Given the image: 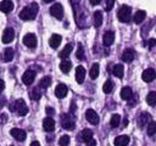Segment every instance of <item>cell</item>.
Masks as SVG:
<instances>
[{
  "instance_id": "6da1fadb",
  "label": "cell",
  "mask_w": 156,
  "mask_h": 146,
  "mask_svg": "<svg viewBox=\"0 0 156 146\" xmlns=\"http://www.w3.org/2000/svg\"><path fill=\"white\" fill-rule=\"evenodd\" d=\"M39 11V6L35 2H32L27 6H24L20 12V18L23 21H32L37 17V13Z\"/></svg>"
},
{
  "instance_id": "7a4b0ae2",
  "label": "cell",
  "mask_w": 156,
  "mask_h": 146,
  "mask_svg": "<svg viewBox=\"0 0 156 146\" xmlns=\"http://www.w3.org/2000/svg\"><path fill=\"white\" fill-rule=\"evenodd\" d=\"M117 17H118V19L121 22H124V23L129 22L130 18H132V10H130V7L128 5H122L118 9V11H117Z\"/></svg>"
},
{
  "instance_id": "3957f363",
  "label": "cell",
  "mask_w": 156,
  "mask_h": 146,
  "mask_svg": "<svg viewBox=\"0 0 156 146\" xmlns=\"http://www.w3.org/2000/svg\"><path fill=\"white\" fill-rule=\"evenodd\" d=\"M11 109L17 112L18 116H26L28 113V107H27V105L24 103V101L22 99H18L17 101H15L13 105L11 106Z\"/></svg>"
},
{
  "instance_id": "277c9868",
  "label": "cell",
  "mask_w": 156,
  "mask_h": 146,
  "mask_svg": "<svg viewBox=\"0 0 156 146\" xmlns=\"http://www.w3.org/2000/svg\"><path fill=\"white\" fill-rule=\"evenodd\" d=\"M61 125H62L65 129H67V130H73L74 127H76L73 119H72V118L69 117V114H67V113L61 114Z\"/></svg>"
},
{
  "instance_id": "5b68a950",
  "label": "cell",
  "mask_w": 156,
  "mask_h": 146,
  "mask_svg": "<svg viewBox=\"0 0 156 146\" xmlns=\"http://www.w3.org/2000/svg\"><path fill=\"white\" fill-rule=\"evenodd\" d=\"M50 13H51L55 18L62 19V17H63V7H62V5L58 4V2L51 5V7H50Z\"/></svg>"
},
{
  "instance_id": "8992f818",
  "label": "cell",
  "mask_w": 156,
  "mask_h": 146,
  "mask_svg": "<svg viewBox=\"0 0 156 146\" xmlns=\"http://www.w3.org/2000/svg\"><path fill=\"white\" fill-rule=\"evenodd\" d=\"M37 36L33 34V33H28L23 36V44L27 46V47H30V49H34L37 46Z\"/></svg>"
},
{
  "instance_id": "52a82bcc",
  "label": "cell",
  "mask_w": 156,
  "mask_h": 146,
  "mask_svg": "<svg viewBox=\"0 0 156 146\" xmlns=\"http://www.w3.org/2000/svg\"><path fill=\"white\" fill-rule=\"evenodd\" d=\"M85 118H87V120H88L90 124H93V125H98V124H99V116H98V113H96L94 109H91V108L87 109V112H85Z\"/></svg>"
},
{
  "instance_id": "ba28073f",
  "label": "cell",
  "mask_w": 156,
  "mask_h": 146,
  "mask_svg": "<svg viewBox=\"0 0 156 146\" xmlns=\"http://www.w3.org/2000/svg\"><path fill=\"white\" fill-rule=\"evenodd\" d=\"M35 79V72L32 71V69H28L23 73L22 75V82L26 84V85H30Z\"/></svg>"
},
{
  "instance_id": "9c48e42d",
  "label": "cell",
  "mask_w": 156,
  "mask_h": 146,
  "mask_svg": "<svg viewBox=\"0 0 156 146\" xmlns=\"http://www.w3.org/2000/svg\"><path fill=\"white\" fill-rule=\"evenodd\" d=\"M10 134H11V136L15 137L17 141H24V139H26V136H27L26 131L22 130V129H18V128H13V129H11Z\"/></svg>"
},
{
  "instance_id": "30bf717a",
  "label": "cell",
  "mask_w": 156,
  "mask_h": 146,
  "mask_svg": "<svg viewBox=\"0 0 156 146\" xmlns=\"http://www.w3.org/2000/svg\"><path fill=\"white\" fill-rule=\"evenodd\" d=\"M141 78H143V80L146 82V83L152 82V80L156 78V72H155V69H152V68H146V69L143 72Z\"/></svg>"
},
{
  "instance_id": "8fae6325",
  "label": "cell",
  "mask_w": 156,
  "mask_h": 146,
  "mask_svg": "<svg viewBox=\"0 0 156 146\" xmlns=\"http://www.w3.org/2000/svg\"><path fill=\"white\" fill-rule=\"evenodd\" d=\"M13 38H15V32H13V29H12V28H6V29L4 30V33H2L1 40H2V43L7 44V43H11V41L13 40Z\"/></svg>"
},
{
  "instance_id": "7c38bea8",
  "label": "cell",
  "mask_w": 156,
  "mask_h": 146,
  "mask_svg": "<svg viewBox=\"0 0 156 146\" xmlns=\"http://www.w3.org/2000/svg\"><path fill=\"white\" fill-rule=\"evenodd\" d=\"M134 57H135V52L132 49H126L122 52V56H121L122 61H124V62H132L134 60Z\"/></svg>"
},
{
  "instance_id": "4fadbf2b",
  "label": "cell",
  "mask_w": 156,
  "mask_h": 146,
  "mask_svg": "<svg viewBox=\"0 0 156 146\" xmlns=\"http://www.w3.org/2000/svg\"><path fill=\"white\" fill-rule=\"evenodd\" d=\"M67 92H68V89H67V86L65 84H58L55 88V95L58 99H63L67 95Z\"/></svg>"
},
{
  "instance_id": "5bb4252c",
  "label": "cell",
  "mask_w": 156,
  "mask_h": 146,
  "mask_svg": "<svg viewBox=\"0 0 156 146\" xmlns=\"http://www.w3.org/2000/svg\"><path fill=\"white\" fill-rule=\"evenodd\" d=\"M43 128L45 131L48 133H51L55 128V120L51 118V117H46L44 120H43Z\"/></svg>"
},
{
  "instance_id": "9a60e30c",
  "label": "cell",
  "mask_w": 156,
  "mask_h": 146,
  "mask_svg": "<svg viewBox=\"0 0 156 146\" xmlns=\"http://www.w3.org/2000/svg\"><path fill=\"white\" fill-rule=\"evenodd\" d=\"M61 40H62V38H61L60 34H52V35L50 36V39H49V45H50V47L57 49V47L60 46V44H61Z\"/></svg>"
},
{
  "instance_id": "2e32d148",
  "label": "cell",
  "mask_w": 156,
  "mask_h": 146,
  "mask_svg": "<svg viewBox=\"0 0 156 146\" xmlns=\"http://www.w3.org/2000/svg\"><path fill=\"white\" fill-rule=\"evenodd\" d=\"M85 78V68L83 66H78L76 68V80L78 84H82Z\"/></svg>"
},
{
  "instance_id": "e0dca14e",
  "label": "cell",
  "mask_w": 156,
  "mask_h": 146,
  "mask_svg": "<svg viewBox=\"0 0 156 146\" xmlns=\"http://www.w3.org/2000/svg\"><path fill=\"white\" fill-rule=\"evenodd\" d=\"M12 10H13V4H12V1H10V0H2V1L0 2V11H1V12L9 13V12H11Z\"/></svg>"
},
{
  "instance_id": "ac0fdd59",
  "label": "cell",
  "mask_w": 156,
  "mask_h": 146,
  "mask_svg": "<svg viewBox=\"0 0 156 146\" xmlns=\"http://www.w3.org/2000/svg\"><path fill=\"white\" fill-rule=\"evenodd\" d=\"M115 146H127L129 144V136L128 135H118L115 141H113Z\"/></svg>"
},
{
  "instance_id": "d6986e66",
  "label": "cell",
  "mask_w": 156,
  "mask_h": 146,
  "mask_svg": "<svg viewBox=\"0 0 156 146\" xmlns=\"http://www.w3.org/2000/svg\"><path fill=\"white\" fill-rule=\"evenodd\" d=\"M150 122H151V117H150V114L146 113V112H143V113L139 116V118H138V125H139L140 128L145 127V124H146V123H150Z\"/></svg>"
},
{
  "instance_id": "ffe728a7",
  "label": "cell",
  "mask_w": 156,
  "mask_h": 146,
  "mask_svg": "<svg viewBox=\"0 0 156 146\" xmlns=\"http://www.w3.org/2000/svg\"><path fill=\"white\" fill-rule=\"evenodd\" d=\"M115 41V33L111 32V30H107L105 34H104V45L105 46H110L112 45Z\"/></svg>"
},
{
  "instance_id": "44dd1931",
  "label": "cell",
  "mask_w": 156,
  "mask_h": 146,
  "mask_svg": "<svg viewBox=\"0 0 156 146\" xmlns=\"http://www.w3.org/2000/svg\"><path fill=\"white\" fill-rule=\"evenodd\" d=\"M112 73H113L117 78H122L123 74H124V68H123V66H122L121 63L115 64L113 68H112Z\"/></svg>"
},
{
  "instance_id": "7402d4cb",
  "label": "cell",
  "mask_w": 156,
  "mask_h": 146,
  "mask_svg": "<svg viewBox=\"0 0 156 146\" xmlns=\"http://www.w3.org/2000/svg\"><path fill=\"white\" fill-rule=\"evenodd\" d=\"M132 96H133V90H132V88H129V86L122 88V90H121V97H122L123 100H129Z\"/></svg>"
},
{
  "instance_id": "603a6c76",
  "label": "cell",
  "mask_w": 156,
  "mask_h": 146,
  "mask_svg": "<svg viewBox=\"0 0 156 146\" xmlns=\"http://www.w3.org/2000/svg\"><path fill=\"white\" fill-rule=\"evenodd\" d=\"M72 49H73V45L71 44V43H68V44H66V46L61 50V52L58 54V56L61 57V58H66V57H68V55L71 54V51H72Z\"/></svg>"
},
{
  "instance_id": "cb8c5ba5",
  "label": "cell",
  "mask_w": 156,
  "mask_h": 146,
  "mask_svg": "<svg viewBox=\"0 0 156 146\" xmlns=\"http://www.w3.org/2000/svg\"><path fill=\"white\" fill-rule=\"evenodd\" d=\"M13 58V50L11 47H6L2 52V60L5 62H10Z\"/></svg>"
},
{
  "instance_id": "d4e9b609",
  "label": "cell",
  "mask_w": 156,
  "mask_h": 146,
  "mask_svg": "<svg viewBox=\"0 0 156 146\" xmlns=\"http://www.w3.org/2000/svg\"><path fill=\"white\" fill-rule=\"evenodd\" d=\"M145 17H146V12L145 11H141V10H139V11H136V13L134 15V17H133V21L135 22V23H141L144 19H145Z\"/></svg>"
},
{
  "instance_id": "484cf974",
  "label": "cell",
  "mask_w": 156,
  "mask_h": 146,
  "mask_svg": "<svg viewBox=\"0 0 156 146\" xmlns=\"http://www.w3.org/2000/svg\"><path fill=\"white\" fill-rule=\"evenodd\" d=\"M102 24V12L101 11H95L94 12V26L98 28Z\"/></svg>"
},
{
  "instance_id": "4316f807",
  "label": "cell",
  "mask_w": 156,
  "mask_h": 146,
  "mask_svg": "<svg viewBox=\"0 0 156 146\" xmlns=\"http://www.w3.org/2000/svg\"><path fill=\"white\" fill-rule=\"evenodd\" d=\"M71 68H72V63H71V61H68V60H63V61L60 63V69H61L63 73H68V72L71 71Z\"/></svg>"
},
{
  "instance_id": "83f0119b",
  "label": "cell",
  "mask_w": 156,
  "mask_h": 146,
  "mask_svg": "<svg viewBox=\"0 0 156 146\" xmlns=\"http://www.w3.org/2000/svg\"><path fill=\"white\" fill-rule=\"evenodd\" d=\"M99 69H100L99 63H93V66H91V68H90V72H89V75H90L91 79H96V78H98V75H99Z\"/></svg>"
},
{
  "instance_id": "f1b7e54d",
  "label": "cell",
  "mask_w": 156,
  "mask_h": 146,
  "mask_svg": "<svg viewBox=\"0 0 156 146\" xmlns=\"http://www.w3.org/2000/svg\"><path fill=\"white\" fill-rule=\"evenodd\" d=\"M119 123H121V116L117 114V113L112 114V117H111V119H110V125H111L112 128H117V127L119 125Z\"/></svg>"
},
{
  "instance_id": "f546056e",
  "label": "cell",
  "mask_w": 156,
  "mask_h": 146,
  "mask_svg": "<svg viewBox=\"0 0 156 146\" xmlns=\"http://www.w3.org/2000/svg\"><path fill=\"white\" fill-rule=\"evenodd\" d=\"M146 102L150 106H155L156 105V91H150L146 95Z\"/></svg>"
},
{
  "instance_id": "4dcf8cb0",
  "label": "cell",
  "mask_w": 156,
  "mask_h": 146,
  "mask_svg": "<svg viewBox=\"0 0 156 146\" xmlns=\"http://www.w3.org/2000/svg\"><path fill=\"white\" fill-rule=\"evenodd\" d=\"M113 86H115V85H113V82L106 80V82L104 83V85H102V90H104L105 94H110V92H112Z\"/></svg>"
},
{
  "instance_id": "1f68e13d",
  "label": "cell",
  "mask_w": 156,
  "mask_h": 146,
  "mask_svg": "<svg viewBox=\"0 0 156 146\" xmlns=\"http://www.w3.org/2000/svg\"><path fill=\"white\" fill-rule=\"evenodd\" d=\"M51 85V78L50 77H44V78H41L40 79V82H39V86L40 88H43V89H46V88H49Z\"/></svg>"
},
{
  "instance_id": "d6a6232c",
  "label": "cell",
  "mask_w": 156,
  "mask_h": 146,
  "mask_svg": "<svg viewBox=\"0 0 156 146\" xmlns=\"http://www.w3.org/2000/svg\"><path fill=\"white\" fill-rule=\"evenodd\" d=\"M29 96H30V99H32V100L38 101V100L41 97V92H40L39 88H34V89H32V90H30V92H29Z\"/></svg>"
},
{
  "instance_id": "836d02e7",
  "label": "cell",
  "mask_w": 156,
  "mask_h": 146,
  "mask_svg": "<svg viewBox=\"0 0 156 146\" xmlns=\"http://www.w3.org/2000/svg\"><path fill=\"white\" fill-rule=\"evenodd\" d=\"M82 137H83V140H84L85 142L90 141V140L93 139V131H91L90 129H84V130L82 131Z\"/></svg>"
},
{
  "instance_id": "e575fe53",
  "label": "cell",
  "mask_w": 156,
  "mask_h": 146,
  "mask_svg": "<svg viewBox=\"0 0 156 146\" xmlns=\"http://www.w3.org/2000/svg\"><path fill=\"white\" fill-rule=\"evenodd\" d=\"M154 134H156V122H150L149 124H147V135L149 136H151V135H154Z\"/></svg>"
},
{
  "instance_id": "d590c367",
  "label": "cell",
  "mask_w": 156,
  "mask_h": 146,
  "mask_svg": "<svg viewBox=\"0 0 156 146\" xmlns=\"http://www.w3.org/2000/svg\"><path fill=\"white\" fill-rule=\"evenodd\" d=\"M58 144H60V146H68V144H69V136L68 135H62L60 137V140H58Z\"/></svg>"
},
{
  "instance_id": "8d00e7d4",
  "label": "cell",
  "mask_w": 156,
  "mask_h": 146,
  "mask_svg": "<svg viewBox=\"0 0 156 146\" xmlns=\"http://www.w3.org/2000/svg\"><path fill=\"white\" fill-rule=\"evenodd\" d=\"M76 56H77V58H78V60H83V58H84V49H83V46H82L80 44L78 45V49H77Z\"/></svg>"
},
{
  "instance_id": "74e56055",
  "label": "cell",
  "mask_w": 156,
  "mask_h": 146,
  "mask_svg": "<svg viewBox=\"0 0 156 146\" xmlns=\"http://www.w3.org/2000/svg\"><path fill=\"white\" fill-rule=\"evenodd\" d=\"M115 0H106V5H105V11H110L113 7Z\"/></svg>"
},
{
  "instance_id": "f35d334b",
  "label": "cell",
  "mask_w": 156,
  "mask_h": 146,
  "mask_svg": "<svg viewBox=\"0 0 156 146\" xmlns=\"http://www.w3.org/2000/svg\"><path fill=\"white\" fill-rule=\"evenodd\" d=\"M147 45H149V47H154L155 45H156V39H149V41H147Z\"/></svg>"
},
{
  "instance_id": "ab89813d",
  "label": "cell",
  "mask_w": 156,
  "mask_h": 146,
  "mask_svg": "<svg viewBox=\"0 0 156 146\" xmlns=\"http://www.w3.org/2000/svg\"><path fill=\"white\" fill-rule=\"evenodd\" d=\"M46 113H48V114H54V113H55V109L51 108V107H46Z\"/></svg>"
},
{
  "instance_id": "60d3db41",
  "label": "cell",
  "mask_w": 156,
  "mask_h": 146,
  "mask_svg": "<svg viewBox=\"0 0 156 146\" xmlns=\"http://www.w3.org/2000/svg\"><path fill=\"white\" fill-rule=\"evenodd\" d=\"M87 145H88V146H95V145H96V141H95L94 139H91L90 141L87 142Z\"/></svg>"
},
{
  "instance_id": "b9f144b4",
  "label": "cell",
  "mask_w": 156,
  "mask_h": 146,
  "mask_svg": "<svg viewBox=\"0 0 156 146\" xmlns=\"http://www.w3.org/2000/svg\"><path fill=\"white\" fill-rule=\"evenodd\" d=\"M4 88H5V83H4V80H2V79H0V94L2 92Z\"/></svg>"
},
{
  "instance_id": "7bdbcfd3",
  "label": "cell",
  "mask_w": 156,
  "mask_h": 146,
  "mask_svg": "<svg viewBox=\"0 0 156 146\" xmlns=\"http://www.w3.org/2000/svg\"><path fill=\"white\" fill-rule=\"evenodd\" d=\"M100 1H101V0H89V2H90L91 5H98Z\"/></svg>"
},
{
  "instance_id": "ee69618b",
  "label": "cell",
  "mask_w": 156,
  "mask_h": 146,
  "mask_svg": "<svg viewBox=\"0 0 156 146\" xmlns=\"http://www.w3.org/2000/svg\"><path fill=\"white\" fill-rule=\"evenodd\" d=\"M4 103H5V97H0V108L4 106Z\"/></svg>"
},
{
  "instance_id": "f6af8a7d",
  "label": "cell",
  "mask_w": 156,
  "mask_h": 146,
  "mask_svg": "<svg viewBox=\"0 0 156 146\" xmlns=\"http://www.w3.org/2000/svg\"><path fill=\"white\" fill-rule=\"evenodd\" d=\"M30 146H40V144H39L38 141H33V142L30 144Z\"/></svg>"
},
{
  "instance_id": "bcb514c9",
  "label": "cell",
  "mask_w": 156,
  "mask_h": 146,
  "mask_svg": "<svg viewBox=\"0 0 156 146\" xmlns=\"http://www.w3.org/2000/svg\"><path fill=\"white\" fill-rule=\"evenodd\" d=\"M1 120L4 122V120H7V116L6 114H1Z\"/></svg>"
},
{
  "instance_id": "7dc6e473",
  "label": "cell",
  "mask_w": 156,
  "mask_h": 146,
  "mask_svg": "<svg viewBox=\"0 0 156 146\" xmlns=\"http://www.w3.org/2000/svg\"><path fill=\"white\" fill-rule=\"evenodd\" d=\"M43 1H45V2H51V1H54V0H43Z\"/></svg>"
}]
</instances>
